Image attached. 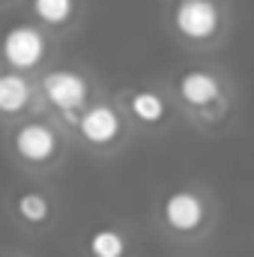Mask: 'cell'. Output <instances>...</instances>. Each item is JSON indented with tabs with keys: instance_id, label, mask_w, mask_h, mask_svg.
<instances>
[{
	"instance_id": "obj_1",
	"label": "cell",
	"mask_w": 254,
	"mask_h": 257,
	"mask_svg": "<svg viewBox=\"0 0 254 257\" xmlns=\"http://www.w3.org/2000/svg\"><path fill=\"white\" fill-rule=\"evenodd\" d=\"M36 84H39V99H42V105H48L54 114H60L66 126H75V123H78V114H81V111L90 105V99H93V84H90V78H87L81 69H72V66L45 69Z\"/></svg>"
},
{
	"instance_id": "obj_2",
	"label": "cell",
	"mask_w": 254,
	"mask_h": 257,
	"mask_svg": "<svg viewBox=\"0 0 254 257\" xmlns=\"http://www.w3.org/2000/svg\"><path fill=\"white\" fill-rule=\"evenodd\" d=\"M9 147L21 165L42 171V168H51L63 156V135L45 117H27L12 128Z\"/></svg>"
},
{
	"instance_id": "obj_3",
	"label": "cell",
	"mask_w": 254,
	"mask_h": 257,
	"mask_svg": "<svg viewBox=\"0 0 254 257\" xmlns=\"http://www.w3.org/2000/svg\"><path fill=\"white\" fill-rule=\"evenodd\" d=\"M51 42H48V27H42L39 21H21L12 24L3 36H0V60L9 69L18 72H33L48 60Z\"/></svg>"
},
{
	"instance_id": "obj_4",
	"label": "cell",
	"mask_w": 254,
	"mask_h": 257,
	"mask_svg": "<svg viewBox=\"0 0 254 257\" xmlns=\"http://www.w3.org/2000/svg\"><path fill=\"white\" fill-rule=\"evenodd\" d=\"M78 138L93 147V150H111L120 144L126 123L120 117V111L111 105V102H90L81 114H78V123H75Z\"/></svg>"
},
{
	"instance_id": "obj_5",
	"label": "cell",
	"mask_w": 254,
	"mask_h": 257,
	"mask_svg": "<svg viewBox=\"0 0 254 257\" xmlns=\"http://www.w3.org/2000/svg\"><path fill=\"white\" fill-rule=\"evenodd\" d=\"M171 18L177 33L191 42H206L221 27V12L215 0H177Z\"/></svg>"
},
{
	"instance_id": "obj_6",
	"label": "cell",
	"mask_w": 254,
	"mask_h": 257,
	"mask_svg": "<svg viewBox=\"0 0 254 257\" xmlns=\"http://www.w3.org/2000/svg\"><path fill=\"white\" fill-rule=\"evenodd\" d=\"M162 218L174 233H194L206 221V200L194 189H174L162 200Z\"/></svg>"
},
{
	"instance_id": "obj_7",
	"label": "cell",
	"mask_w": 254,
	"mask_h": 257,
	"mask_svg": "<svg viewBox=\"0 0 254 257\" xmlns=\"http://www.w3.org/2000/svg\"><path fill=\"white\" fill-rule=\"evenodd\" d=\"M39 99V84L18 69H0V117H24Z\"/></svg>"
},
{
	"instance_id": "obj_8",
	"label": "cell",
	"mask_w": 254,
	"mask_h": 257,
	"mask_svg": "<svg viewBox=\"0 0 254 257\" xmlns=\"http://www.w3.org/2000/svg\"><path fill=\"white\" fill-rule=\"evenodd\" d=\"M177 93L191 108H206L221 99V81L209 69H186L177 78Z\"/></svg>"
},
{
	"instance_id": "obj_9",
	"label": "cell",
	"mask_w": 254,
	"mask_h": 257,
	"mask_svg": "<svg viewBox=\"0 0 254 257\" xmlns=\"http://www.w3.org/2000/svg\"><path fill=\"white\" fill-rule=\"evenodd\" d=\"M12 212L27 227H45L54 218V200H51V194L45 192V189L27 186V189L15 192V197H12Z\"/></svg>"
},
{
	"instance_id": "obj_10",
	"label": "cell",
	"mask_w": 254,
	"mask_h": 257,
	"mask_svg": "<svg viewBox=\"0 0 254 257\" xmlns=\"http://www.w3.org/2000/svg\"><path fill=\"white\" fill-rule=\"evenodd\" d=\"M126 111L141 123V126H159L168 117V102L156 90H132L126 96Z\"/></svg>"
},
{
	"instance_id": "obj_11",
	"label": "cell",
	"mask_w": 254,
	"mask_h": 257,
	"mask_svg": "<svg viewBox=\"0 0 254 257\" xmlns=\"http://www.w3.org/2000/svg\"><path fill=\"white\" fill-rule=\"evenodd\" d=\"M33 18L48 30H66L78 15V0H30Z\"/></svg>"
},
{
	"instance_id": "obj_12",
	"label": "cell",
	"mask_w": 254,
	"mask_h": 257,
	"mask_svg": "<svg viewBox=\"0 0 254 257\" xmlns=\"http://www.w3.org/2000/svg\"><path fill=\"white\" fill-rule=\"evenodd\" d=\"M84 248L90 257H129V239L117 227H96Z\"/></svg>"
},
{
	"instance_id": "obj_13",
	"label": "cell",
	"mask_w": 254,
	"mask_h": 257,
	"mask_svg": "<svg viewBox=\"0 0 254 257\" xmlns=\"http://www.w3.org/2000/svg\"><path fill=\"white\" fill-rule=\"evenodd\" d=\"M3 3H9V0H0V6H3Z\"/></svg>"
},
{
	"instance_id": "obj_14",
	"label": "cell",
	"mask_w": 254,
	"mask_h": 257,
	"mask_svg": "<svg viewBox=\"0 0 254 257\" xmlns=\"http://www.w3.org/2000/svg\"><path fill=\"white\" fill-rule=\"evenodd\" d=\"M0 257H9V254H0Z\"/></svg>"
}]
</instances>
